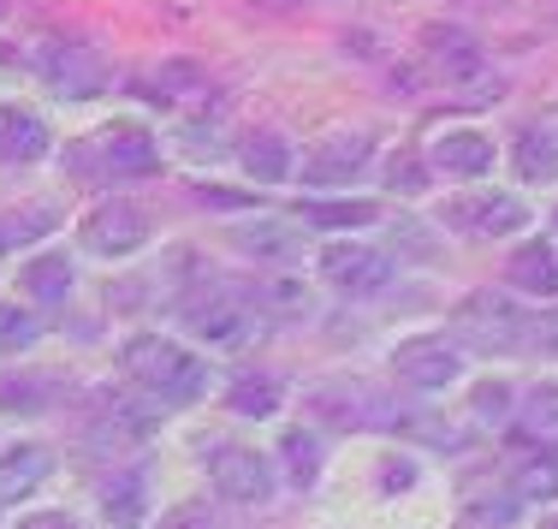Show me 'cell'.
Segmentation results:
<instances>
[{"instance_id": "6da1fadb", "label": "cell", "mask_w": 558, "mask_h": 529, "mask_svg": "<svg viewBox=\"0 0 558 529\" xmlns=\"http://www.w3.org/2000/svg\"><path fill=\"white\" fill-rule=\"evenodd\" d=\"M119 363L155 405H196L208 393V363L172 334H131L119 346Z\"/></svg>"}, {"instance_id": "7a4b0ae2", "label": "cell", "mask_w": 558, "mask_h": 529, "mask_svg": "<svg viewBox=\"0 0 558 529\" xmlns=\"http://www.w3.org/2000/svg\"><path fill=\"white\" fill-rule=\"evenodd\" d=\"M65 167H72L77 179H149L155 167H161V143L149 137V125H137V119H113V125L89 131V137H77L72 149H65Z\"/></svg>"}, {"instance_id": "3957f363", "label": "cell", "mask_w": 558, "mask_h": 529, "mask_svg": "<svg viewBox=\"0 0 558 529\" xmlns=\"http://www.w3.org/2000/svg\"><path fill=\"white\" fill-rule=\"evenodd\" d=\"M368 167H375V137L363 125H339L303 149L298 179L315 184V191H351V179H363Z\"/></svg>"}, {"instance_id": "277c9868", "label": "cell", "mask_w": 558, "mask_h": 529, "mask_svg": "<svg viewBox=\"0 0 558 529\" xmlns=\"http://www.w3.org/2000/svg\"><path fill=\"white\" fill-rule=\"evenodd\" d=\"M203 470L208 482H215L220 500H232V506H268V500L279 494V476H274V458L256 453V446H208L203 453Z\"/></svg>"}, {"instance_id": "5b68a950", "label": "cell", "mask_w": 558, "mask_h": 529, "mask_svg": "<svg viewBox=\"0 0 558 529\" xmlns=\"http://www.w3.org/2000/svg\"><path fill=\"white\" fill-rule=\"evenodd\" d=\"M440 220L446 232H458V238H517L529 227V203L523 196H505V191H458V196H446L440 203Z\"/></svg>"}, {"instance_id": "8992f818", "label": "cell", "mask_w": 558, "mask_h": 529, "mask_svg": "<svg viewBox=\"0 0 558 529\" xmlns=\"http://www.w3.org/2000/svg\"><path fill=\"white\" fill-rule=\"evenodd\" d=\"M77 244H84L89 256L125 262V256H137V250L149 244V215H143L137 203H119V196H108V203L84 208V220H77Z\"/></svg>"}, {"instance_id": "52a82bcc", "label": "cell", "mask_w": 558, "mask_h": 529, "mask_svg": "<svg viewBox=\"0 0 558 529\" xmlns=\"http://www.w3.org/2000/svg\"><path fill=\"white\" fill-rule=\"evenodd\" d=\"M392 375L416 393H446L463 381V351L446 334H410L392 346Z\"/></svg>"}, {"instance_id": "ba28073f", "label": "cell", "mask_w": 558, "mask_h": 529, "mask_svg": "<svg viewBox=\"0 0 558 529\" xmlns=\"http://www.w3.org/2000/svg\"><path fill=\"white\" fill-rule=\"evenodd\" d=\"M315 268H322L327 286H339V292H380V286L392 280V256H380L375 244H351V238H333V244H322V256H315Z\"/></svg>"}, {"instance_id": "9c48e42d", "label": "cell", "mask_w": 558, "mask_h": 529, "mask_svg": "<svg viewBox=\"0 0 558 529\" xmlns=\"http://www.w3.org/2000/svg\"><path fill=\"white\" fill-rule=\"evenodd\" d=\"M428 167L440 179H458V184H475L482 173H494V137L475 125H446L428 137Z\"/></svg>"}, {"instance_id": "30bf717a", "label": "cell", "mask_w": 558, "mask_h": 529, "mask_svg": "<svg viewBox=\"0 0 558 529\" xmlns=\"http://www.w3.org/2000/svg\"><path fill=\"white\" fill-rule=\"evenodd\" d=\"M36 65H43L48 89H60V96H96V89H108V65H101L96 48L84 43H65V36H54V43L36 55Z\"/></svg>"}, {"instance_id": "8fae6325", "label": "cell", "mask_w": 558, "mask_h": 529, "mask_svg": "<svg viewBox=\"0 0 558 529\" xmlns=\"http://www.w3.org/2000/svg\"><path fill=\"white\" fill-rule=\"evenodd\" d=\"M458 327L475 339L482 351H511V346H523L529 339V322L517 310H505V303H494V298H470L458 310Z\"/></svg>"}, {"instance_id": "7c38bea8", "label": "cell", "mask_w": 558, "mask_h": 529, "mask_svg": "<svg viewBox=\"0 0 558 529\" xmlns=\"http://www.w3.org/2000/svg\"><path fill=\"white\" fill-rule=\"evenodd\" d=\"M48 476H54V453H48V446L12 441L7 453H0V506H24Z\"/></svg>"}, {"instance_id": "4fadbf2b", "label": "cell", "mask_w": 558, "mask_h": 529, "mask_svg": "<svg viewBox=\"0 0 558 529\" xmlns=\"http://www.w3.org/2000/svg\"><path fill=\"white\" fill-rule=\"evenodd\" d=\"M72 286H77V268H72L65 250H36V256L19 262V292L31 303H43V310L65 303V298H72Z\"/></svg>"}, {"instance_id": "5bb4252c", "label": "cell", "mask_w": 558, "mask_h": 529, "mask_svg": "<svg viewBox=\"0 0 558 529\" xmlns=\"http://www.w3.org/2000/svg\"><path fill=\"white\" fill-rule=\"evenodd\" d=\"M184 327L196 339H208V346H238L250 334V315H244V303H232L226 292H203L184 303Z\"/></svg>"}, {"instance_id": "9a60e30c", "label": "cell", "mask_w": 558, "mask_h": 529, "mask_svg": "<svg viewBox=\"0 0 558 529\" xmlns=\"http://www.w3.org/2000/svg\"><path fill=\"white\" fill-rule=\"evenodd\" d=\"M48 149L54 137L31 108H0V167H36Z\"/></svg>"}, {"instance_id": "2e32d148", "label": "cell", "mask_w": 558, "mask_h": 529, "mask_svg": "<svg viewBox=\"0 0 558 529\" xmlns=\"http://www.w3.org/2000/svg\"><path fill=\"white\" fill-rule=\"evenodd\" d=\"M511 173L523 184H558V131L553 125H523L517 131Z\"/></svg>"}, {"instance_id": "e0dca14e", "label": "cell", "mask_w": 558, "mask_h": 529, "mask_svg": "<svg viewBox=\"0 0 558 529\" xmlns=\"http://www.w3.org/2000/svg\"><path fill=\"white\" fill-rule=\"evenodd\" d=\"M238 161H244V173H250V179H262V184L298 179V155H291V143L279 137V131H256V137H244Z\"/></svg>"}, {"instance_id": "ac0fdd59", "label": "cell", "mask_w": 558, "mask_h": 529, "mask_svg": "<svg viewBox=\"0 0 558 529\" xmlns=\"http://www.w3.org/2000/svg\"><path fill=\"white\" fill-rule=\"evenodd\" d=\"M511 286H523V292H541V298H558V256H553V244L529 238V244L511 256Z\"/></svg>"}, {"instance_id": "d6986e66", "label": "cell", "mask_w": 558, "mask_h": 529, "mask_svg": "<svg viewBox=\"0 0 558 529\" xmlns=\"http://www.w3.org/2000/svg\"><path fill=\"white\" fill-rule=\"evenodd\" d=\"M279 465H286V476L298 488L322 482V465H327V446L315 429H286V441H279Z\"/></svg>"}, {"instance_id": "ffe728a7", "label": "cell", "mask_w": 558, "mask_h": 529, "mask_svg": "<svg viewBox=\"0 0 558 529\" xmlns=\"http://www.w3.org/2000/svg\"><path fill=\"white\" fill-rule=\"evenodd\" d=\"M517 422H523L535 441L558 446V381H535V387L523 393V411H517Z\"/></svg>"}, {"instance_id": "44dd1931", "label": "cell", "mask_w": 558, "mask_h": 529, "mask_svg": "<svg viewBox=\"0 0 558 529\" xmlns=\"http://www.w3.org/2000/svg\"><path fill=\"white\" fill-rule=\"evenodd\" d=\"M226 411L256 417V422L279 417V381H274V375H244V381H232V393H226Z\"/></svg>"}, {"instance_id": "7402d4cb", "label": "cell", "mask_w": 558, "mask_h": 529, "mask_svg": "<svg viewBox=\"0 0 558 529\" xmlns=\"http://www.w3.org/2000/svg\"><path fill=\"white\" fill-rule=\"evenodd\" d=\"M238 250H250L256 262H286L298 250L286 220H256V227H238Z\"/></svg>"}, {"instance_id": "603a6c76", "label": "cell", "mask_w": 558, "mask_h": 529, "mask_svg": "<svg viewBox=\"0 0 558 529\" xmlns=\"http://www.w3.org/2000/svg\"><path fill=\"white\" fill-rule=\"evenodd\" d=\"M43 339V315L31 303H0V357H19Z\"/></svg>"}, {"instance_id": "cb8c5ba5", "label": "cell", "mask_w": 558, "mask_h": 529, "mask_svg": "<svg viewBox=\"0 0 558 529\" xmlns=\"http://www.w3.org/2000/svg\"><path fill=\"white\" fill-rule=\"evenodd\" d=\"M310 215V227H327V232H356V227H368V220H380V208L375 203H310L303 208Z\"/></svg>"}, {"instance_id": "d4e9b609", "label": "cell", "mask_w": 558, "mask_h": 529, "mask_svg": "<svg viewBox=\"0 0 558 529\" xmlns=\"http://www.w3.org/2000/svg\"><path fill=\"white\" fill-rule=\"evenodd\" d=\"M54 227V208H24V215H0V256L19 244H31V238H43Z\"/></svg>"}, {"instance_id": "484cf974", "label": "cell", "mask_w": 558, "mask_h": 529, "mask_svg": "<svg viewBox=\"0 0 558 529\" xmlns=\"http://www.w3.org/2000/svg\"><path fill=\"white\" fill-rule=\"evenodd\" d=\"M470 417H475V422H505V417H511V387H505V381L475 387V393H470Z\"/></svg>"}, {"instance_id": "4316f807", "label": "cell", "mask_w": 558, "mask_h": 529, "mask_svg": "<svg viewBox=\"0 0 558 529\" xmlns=\"http://www.w3.org/2000/svg\"><path fill=\"white\" fill-rule=\"evenodd\" d=\"M517 488L529 500H558V465H523L517 470Z\"/></svg>"}, {"instance_id": "83f0119b", "label": "cell", "mask_w": 558, "mask_h": 529, "mask_svg": "<svg viewBox=\"0 0 558 529\" xmlns=\"http://www.w3.org/2000/svg\"><path fill=\"white\" fill-rule=\"evenodd\" d=\"M12 399H19V405H36V387H0V405H12Z\"/></svg>"}, {"instance_id": "f1b7e54d", "label": "cell", "mask_w": 558, "mask_h": 529, "mask_svg": "<svg viewBox=\"0 0 558 529\" xmlns=\"http://www.w3.org/2000/svg\"><path fill=\"white\" fill-rule=\"evenodd\" d=\"M541 346H547V351L558 357V315H553V322H547V327H541Z\"/></svg>"}]
</instances>
